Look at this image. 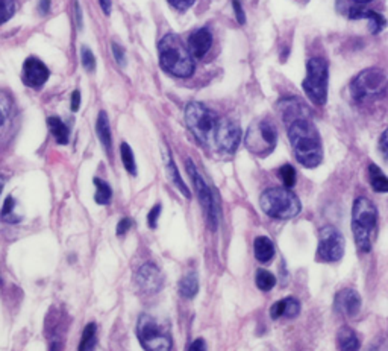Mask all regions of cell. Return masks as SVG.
<instances>
[{"label": "cell", "mask_w": 388, "mask_h": 351, "mask_svg": "<svg viewBox=\"0 0 388 351\" xmlns=\"http://www.w3.org/2000/svg\"><path fill=\"white\" fill-rule=\"evenodd\" d=\"M280 108L294 157L303 167L314 169L323 160V146L309 108L296 98L282 99Z\"/></svg>", "instance_id": "obj_1"}, {"label": "cell", "mask_w": 388, "mask_h": 351, "mask_svg": "<svg viewBox=\"0 0 388 351\" xmlns=\"http://www.w3.org/2000/svg\"><path fill=\"white\" fill-rule=\"evenodd\" d=\"M159 64L167 73L178 78H188L194 72L193 55L182 40L176 36H165L158 45Z\"/></svg>", "instance_id": "obj_2"}, {"label": "cell", "mask_w": 388, "mask_h": 351, "mask_svg": "<svg viewBox=\"0 0 388 351\" xmlns=\"http://www.w3.org/2000/svg\"><path fill=\"white\" fill-rule=\"evenodd\" d=\"M378 225V208L369 198L359 196L352 207L350 227L359 253L372 251V239Z\"/></svg>", "instance_id": "obj_3"}, {"label": "cell", "mask_w": 388, "mask_h": 351, "mask_svg": "<svg viewBox=\"0 0 388 351\" xmlns=\"http://www.w3.org/2000/svg\"><path fill=\"white\" fill-rule=\"evenodd\" d=\"M259 205L268 217L277 221H289L296 217L302 204L296 194H293L290 187H272L263 192L259 198Z\"/></svg>", "instance_id": "obj_4"}, {"label": "cell", "mask_w": 388, "mask_h": 351, "mask_svg": "<svg viewBox=\"0 0 388 351\" xmlns=\"http://www.w3.org/2000/svg\"><path fill=\"white\" fill-rule=\"evenodd\" d=\"M220 117L204 104L190 102L185 108V122L193 136L205 146H214L216 131Z\"/></svg>", "instance_id": "obj_5"}, {"label": "cell", "mask_w": 388, "mask_h": 351, "mask_svg": "<svg viewBox=\"0 0 388 351\" xmlns=\"http://www.w3.org/2000/svg\"><path fill=\"white\" fill-rule=\"evenodd\" d=\"M329 67L325 58H311L307 63V77L302 82V88L311 102L325 105L328 100Z\"/></svg>", "instance_id": "obj_6"}, {"label": "cell", "mask_w": 388, "mask_h": 351, "mask_svg": "<svg viewBox=\"0 0 388 351\" xmlns=\"http://www.w3.org/2000/svg\"><path fill=\"white\" fill-rule=\"evenodd\" d=\"M387 88V73L381 69H376V67H370V69L359 72L350 82V95L357 102L381 96L385 93Z\"/></svg>", "instance_id": "obj_7"}, {"label": "cell", "mask_w": 388, "mask_h": 351, "mask_svg": "<svg viewBox=\"0 0 388 351\" xmlns=\"http://www.w3.org/2000/svg\"><path fill=\"white\" fill-rule=\"evenodd\" d=\"M137 334L143 348L149 351H168L172 348L170 330L150 315H141L137 325Z\"/></svg>", "instance_id": "obj_8"}, {"label": "cell", "mask_w": 388, "mask_h": 351, "mask_svg": "<svg viewBox=\"0 0 388 351\" xmlns=\"http://www.w3.org/2000/svg\"><path fill=\"white\" fill-rule=\"evenodd\" d=\"M277 140L275 125L270 120H258L249 127L244 143L252 154L257 157H267L273 153Z\"/></svg>", "instance_id": "obj_9"}, {"label": "cell", "mask_w": 388, "mask_h": 351, "mask_svg": "<svg viewBox=\"0 0 388 351\" xmlns=\"http://www.w3.org/2000/svg\"><path fill=\"white\" fill-rule=\"evenodd\" d=\"M346 240L343 234L332 225H325L318 233L317 258L326 263L339 262L344 256Z\"/></svg>", "instance_id": "obj_10"}, {"label": "cell", "mask_w": 388, "mask_h": 351, "mask_svg": "<svg viewBox=\"0 0 388 351\" xmlns=\"http://www.w3.org/2000/svg\"><path fill=\"white\" fill-rule=\"evenodd\" d=\"M185 167H187V171L190 173V178L194 184V189L197 192V196L202 207H204V212L207 214V219L211 230H216L217 228V224H218V207H217V201L216 196L213 195V192L208 187V184L205 182V180L202 178V175L199 173L197 167L194 166V163L191 160L185 162Z\"/></svg>", "instance_id": "obj_11"}, {"label": "cell", "mask_w": 388, "mask_h": 351, "mask_svg": "<svg viewBox=\"0 0 388 351\" xmlns=\"http://www.w3.org/2000/svg\"><path fill=\"white\" fill-rule=\"evenodd\" d=\"M240 141H241V130L237 122L232 119H227V117L218 120L214 148L220 150L222 154L231 155L237 150Z\"/></svg>", "instance_id": "obj_12"}, {"label": "cell", "mask_w": 388, "mask_h": 351, "mask_svg": "<svg viewBox=\"0 0 388 351\" xmlns=\"http://www.w3.org/2000/svg\"><path fill=\"white\" fill-rule=\"evenodd\" d=\"M135 281H137L138 289H141L145 294H156L164 284L163 274L154 263L143 265L135 275Z\"/></svg>", "instance_id": "obj_13"}, {"label": "cell", "mask_w": 388, "mask_h": 351, "mask_svg": "<svg viewBox=\"0 0 388 351\" xmlns=\"http://www.w3.org/2000/svg\"><path fill=\"white\" fill-rule=\"evenodd\" d=\"M49 69L43 61H40L38 58L31 56L24 61L23 65V81L28 87L32 88H40L43 87L46 81L49 79Z\"/></svg>", "instance_id": "obj_14"}, {"label": "cell", "mask_w": 388, "mask_h": 351, "mask_svg": "<svg viewBox=\"0 0 388 351\" xmlns=\"http://www.w3.org/2000/svg\"><path fill=\"white\" fill-rule=\"evenodd\" d=\"M334 304H335V311L339 313L348 318H355L361 312L362 301L357 290L343 289L335 295Z\"/></svg>", "instance_id": "obj_15"}, {"label": "cell", "mask_w": 388, "mask_h": 351, "mask_svg": "<svg viewBox=\"0 0 388 351\" xmlns=\"http://www.w3.org/2000/svg\"><path fill=\"white\" fill-rule=\"evenodd\" d=\"M213 45V36L205 28L193 32L188 38V50L194 58H204Z\"/></svg>", "instance_id": "obj_16"}, {"label": "cell", "mask_w": 388, "mask_h": 351, "mask_svg": "<svg viewBox=\"0 0 388 351\" xmlns=\"http://www.w3.org/2000/svg\"><path fill=\"white\" fill-rule=\"evenodd\" d=\"M349 17L353 20H358V19L369 20L370 31H372V33H379L387 26V20L381 14L370 11V10H364V8H359V6L352 8Z\"/></svg>", "instance_id": "obj_17"}, {"label": "cell", "mask_w": 388, "mask_h": 351, "mask_svg": "<svg viewBox=\"0 0 388 351\" xmlns=\"http://www.w3.org/2000/svg\"><path fill=\"white\" fill-rule=\"evenodd\" d=\"M163 157H164V162H165L167 173H168V177H170L172 182L182 192V195H184L185 198H190L191 195H190V190H188V187H187V184L184 182L182 177L179 175L178 167H176V164H175V162H173L170 150H168L167 148L163 149Z\"/></svg>", "instance_id": "obj_18"}, {"label": "cell", "mask_w": 388, "mask_h": 351, "mask_svg": "<svg viewBox=\"0 0 388 351\" xmlns=\"http://www.w3.org/2000/svg\"><path fill=\"white\" fill-rule=\"evenodd\" d=\"M13 122V100L5 91L0 90V139L10 131Z\"/></svg>", "instance_id": "obj_19"}, {"label": "cell", "mask_w": 388, "mask_h": 351, "mask_svg": "<svg viewBox=\"0 0 388 351\" xmlns=\"http://www.w3.org/2000/svg\"><path fill=\"white\" fill-rule=\"evenodd\" d=\"M254 253L259 263H268L275 256V244L267 236H259L254 242Z\"/></svg>", "instance_id": "obj_20"}, {"label": "cell", "mask_w": 388, "mask_h": 351, "mask_svg": "<svg viewBox=\"0 0 388 351\" xmlns=\"http://www.w3.org/2000/svg\"><path fill=\"white\" fill-rule=\"evenodd\" d=\"M96 131H97L100 143H102V146L106 149V153L109 154V153H111V148H113V136H111V128H109L108 116H106L105 111L99 113Z\"/></svg>", "instance_id": "obj_21"}, {"label": "cell", "mask_w": 388, "mask_h": 351, "mask_svg": "<svg viewBox=\"0 0 388 351\" xmlns=\"http://www.w3.org/2000/svg\"><path fill=\"white\" fill-rule=\"evenodd\" d=\"M337 341H339V348L343 351L359 350V339L350 327H341L337 334Z\"/></svg>", "instance_id": "obj_22"}, {"label": "cell", "mask_w": 388, "mask_h": 351, "mask_svg": "<svg viewBox=\"0 0 388 351\" xmlns=\"http://www.w3.org/2000/svg\"><path fill=\"white\" fill-rule=\"evenodd\" d=\"M369 180L376 194H388V178L376 164L369 166Z\"/></svg>", "instance_id": "obj_23"}, {"label": "cell", "mask_w": 388, "mask_h": 351, "mask_svg": "<svg viewBox=\"0 0 388 351\" xmlns=\"http://www.w3.org/2000/svg\"><path fill=\"white\" fill-rule=\"evenodd\" d=\"M47 125L58 143L60 145L69 143V128H67V125L60 119V117H49Z\"/></svg>", "instance_id": "obj_24"}, {"label": "cell", "mask_w": 388, "mask_h": 351, "mask_svg": "<svg viewBox=\"0 0 388 351\" xmlns=\"http://www.w3.org/2000/svg\"><path fill=\"white\" fill-rule=\"evenodd\" d=\"M179 292H181V295L185 297V298L196 297L197 292H199L197 275L194 274V272L185 275V277L179 283Z\"/></svg>", "instance_id": "obj_25"}, {"label": "cell", "mask_w": 388, "mask_h": 351, "mask_svg": "<svg viewBox=\"0 0 388 351\" xmlns=\"http://www.w3.org/2000/svg\"><path fill=\"white\" fill-rule=\"evenodd\" d=\"M95 186H96V195H95L96 203L100 205H108L109 203H111L113 190L108 186V182L99 180V178H95Z\"/></svg>", "instance_id": "obj_26"}, {"label": "cell", "mask_w": 388, "mask_h": 351, "mask_svg": "<svg viewBox=\"0 0 388 351\" xmlns=\"http://www.w3.org/2000/svg\"><path fill=\"white\" fill-rule=\"evenodd\" d=\"M255 281H257L258 289L264 290V292H268V290H272V289L275 288L276 277H275V275H273L272 272L267 271V270H259V271L257 272Z\"/></svg>", "instance_id": "obj_27"}, {"label": "cell", "mask_w": 388, "mask_h": 351, "mask_svg": "<svg viewBox=\"0 0 388 351\" xmlns=\"http://www.w3.org/2000/svg\"><path fill=\"white\" fill-rule=\"evenodd\" d=\"M120 155H122V162H123L124 169L128 171L131 175H137V163H135L134 153H132V149L128 143H122Z\"/></svg>", "instance_id": "obj_28"}, {"label": "cell", "mask_w": 388, "mask_h": 351, "mask_svg": "<svg viewBox=\"0 0 388 351\" xmlns=\"http://www.w3.org/2000/svg\"><path fill=\"white\" fill-rule=\"evenodd\" d=\"M15 208H17L15 199L13 196H8L6 201H5V204H3V208H2V219L5 222L15 224V222L20 221V217L15 214Z\"/></svg>", "instance_id": "obj_29"}, {"label": "cell", "mask_w": 388, "mask_h": 351, "mask_svg": "<svg viewBox=\"0 0 388 351\" xmlns=\"http://www.w3.org/2000/svg\"><path fill=\"white\" fill-rule=\"evenodd\" d=\"M284 315L285 318H296L300 313V303L299 299L289 297V298H284Z\"/></svg>", "instance_id": "obj_30"}, {"label": "cell", "mask_w": 388, "mask_h": 351, "mask_svg": "<svg viewBox=\"0 0 388 351\" xmlns=\"http://www.w3.org/2000/svg\"><path fill=\"white\" fill-rule=\"evenodd\" d=\"M95 338H96V324L92 322V324H88L86 330H83L79 350H82V351L83 350H91L92 348V341H95Z\"/></svg>", "instance_id": "obj_31"}, {"label": "cell", "mask_w": 388, "mask_h": 351, "mask_svg": "<svg viewBox=\"0 0 388 351\" xmlns=\"http://www.w3.org/2000/svg\"><path fill=\"white\" fill-rule=\"evenodd\" d=\"M15 13V0H0V24L6 23Z\"/></svg>", "instance_id": "obj_32"}, {"label": "cell", "mask_w": 388, "mask_h": 351, "mask_svg": "<svg viewBox=\"0 0 388 351\" xmlns=\"http://www.w3.org/2000/svg\"><path fill=\"white\" fill-rule=\"evenodd\" d=\"M280 177L286 187H293L296 184V171L290 164H285L280 169Z\"/></svg>", "instance_id": "obj_33"}, {"label": "cell", "mask_w": 388, "mask_h": 351, "mask_svg": "<svg viewBox=\"0 0 388 351\" xmlns=\"http://www.w3.org/2000/svg\"><path fill=\"white\" fill-rule=\"evenodd\" d=\"M81 61H82V65L86 67V70H88V72H92L96 69V58H95V55H92V52L88 47H82Z\"/></svg>", "instance_id": "obj_34"}, {"label": "cell", "mask_w": 388, "mask_h": 351, "mask_svg": "<svg viewBox=\"0 0 388 351\" xmlns=\"http://www.w3.org/2000/svg\"><path fill=\"white\" fill-rule=\"evenodd\" d=\"M159 213H161V205L156 204L155 207H152V210L149 212V216H147V224L150 228H156Z\"/></svg>", "instance_id": "obj_35"}, {"label": "cell", "mask_w": 388, "mask_h": 351, "mask_svg": "<svg viewBox=\"0 0 388 351\" xmlns=\"http://www.w3.org/2000/svg\"><path fill=\"white\" fill-rule=\"evenodd\" d=\"M196 0H168V3H170L173 8H176L178 11H187L190 8L194 5Z\"/></svg>", "instance_id": "obj_36"}, {"label": "cell", "mask_w": 388, "mask_h": 351, "mask_svg": "<svg viewBox=\"0 0 388 351\" xmlns=\"http://www.w3.org/2000/svg\"><path fill=\"white\" fill-rule=\"evenodd\" d=\"M113 54H114V58H115V61L119 63L120 65H124V49L120 46V45H117V43H113Z\"/></svg>", "instance_id": "obj_37"}, {"label": "cell", "mask_w": 388, "mask_h": 351, "mask_svg": "<svg viewBox=\"0 0 388 351\" xmlns=\"http://www.w3.org/2000/svg\"><path fill=\"white\" fill-rule=\"evenodd\" d=\"M131 225H132L131 219H128V217H124V219H122L119 224H117V234H119V236H124V234L129 231Z\"/></svg>", "instance_id": "obj_38"}, {"label": "cell", "mask_w": 388, "mask_h": 351, "mask_svg": "<svg viewBox=\"0 0 388 351\" xmlns=\"http://www.w3.org/2000/svg\"><path fill=\"white\" fill-rule=\"evenodd\" d=\"M379 149H381V153L388 157V128L382 132L381 139H379Z\"/></svg>", "instance_id": "obj_39"}, {"label": "cell", "mask_w": 388, "mask_h": 351, "mask_svg": "<svg viewBox=\"0 0 388 351\" xmlns=\"http://www.w3.org/2000/svg\"><path fill=\"white\" fill-rule=\"evenodd\" d=\"M234 10H235V15H237V20L240 24H244V22H246V17H244V13H243V8L240 5L239 0H234Z\"/></svg>", "instance_id": "obj_40"}, {"label": "cell", "mask_w": 388, "mask_h": 351, "mask_svg": "<svg viewBox=\"0 0 388 351\" xmlns=\"http://www.w3.org/2000/svg\"><path fill=\"white\" fill-rule=\"evenodd\" d=\"M81 105V93L78 90L73 91L72 95V111H78Z\"/></svg>", "instance_id": "obj_41"}, {"label": "cell", "mask_w": 388, "mask_h": 351, "mask_svg": "<svg viewBox=\"0 0 388 351\" xmlns=\"http://www.w3.org/2000/svg\"><path fill=\"white\" fill-rule=\"evenodd\" d=\"M99 3H100V8H102V11H104L106 15L111 14V6H113L111 0H99Z\"/></svg>", "instance_id": "obj_42"}, {"label": "cell", "mask_w": 388, "mask_h": 351, "mask_svg": "<svg viewBox=\"0 0 388 351\" xmlns=\"http://www.w3.org/2000/svg\"><path fill=\"white\" fill-rule=\"evenodd\" d=\"M50 11V0H40V13L47 14Z\"/></svg>", "instance_id": "obj_43"}, {"label": "cell", "mask_w": 388, "mask_h": 351, "mask_svg": "<svg viewBox=\"0 0 388 351\" xmlns=\"http://www.w3.org/2000/svg\"><path fill=\"white\" fill-rule=\"evenodd\" d=\"M190 350H207V345L204 339H196L194 341V344L190 345Z\"/></svg>", "instance_id": "obj_44"}, {"label": "cell", "mask_w": 388, "mask_h": 351, "mask_svg": "<svg viewBox=\"0 0 388 351\" xmlns=\"http://www.w3.org/2000/svg\"><path fill=\"white\" fill-rule=\"evenodd\" d=\"M3 186H5V178L2 177V175H0V194H2Z\"/></svg>", "instance_id": "obj_45"}, {"label": "cell", "mask_w": 388, "mask_h": 351, "mask_svg": "<svg viewBox=\"0 0 388 351\" xmlns=\"http://www.w3.org/2000/svg\"><path fill=\"white\" fill-rule=\"evenodd\" d=\"M353 2H357V3H369V2H372V0H353Z\"/></svg>", "instance_id": "obj_46"}]
</instances>
